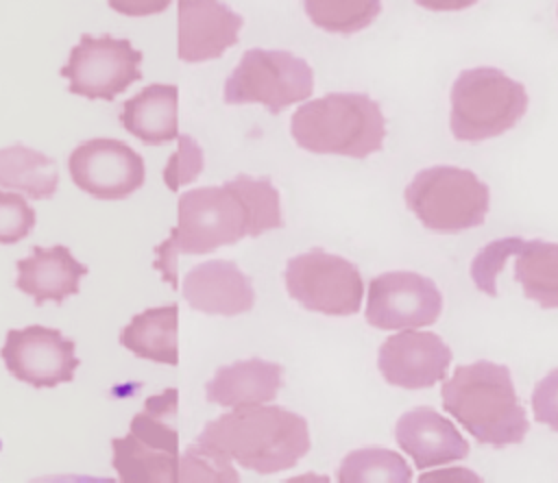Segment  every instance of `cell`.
Segmentation results:
<instances>
[{"label":"cell","instance_id":"obj_1","mask_svg":"<svg viewBox=\"0 0 558 483\" xmlns=\"http://www.w3.org/2000/svg\"><path fill=\"white\" fill-rule=\"evenodd\" d=\"M257 474L294 468L310 450L307 420L277 405L235 407L207 422L196 437Z\"/></svg>","mask_w":558,"mask_h":483},{"label":"cell","instance_id":"obj_2","mask_svg":"<svg viewBox=\"0 0 558 483\" xmlns=\"http://www.w3.org/2000/svg\"><path fill=\"white\" fill-rule=\"evenodd\" d=\"M440 398L445 411L458 420L480 444L495 448L523 442L530 429L510 370L493 361L460 366L442 379Z\"/></svg>","mask_w":558,"mask_h":483},{"label":"cell","instance_id":"obj_3","mask_svg":"<svg viewBox=\"0 0 558 483\" xmlns=\"http://www.w3.org/2000/svg\"><path fill=\"white\" fill-rule=\"evenodd\" d=\"M294 144L314 154L366 159L384 148L386 117L377 100L331 91L301 102L290 117Z\"/></svg>","mask_w":558,"mask_h":483},{"label":"cell","instance_id":"obj_4","mask_svg":"<svg viewBox=\"0 0 558 483\" xmlns=\"http://www.w3.org/2000/svg\"><path fill=\"white\" fill-rule=\"evenodd\" d=\"M246 205L229 183L183 191L177 202V226L155 246V270L177 289V261L181 255H207L220 246L248 237Z\"/></svg>","mask_w":558,"mask_h":483},{"label":"cell","instance_id":"obj_5","mask_svg":"<svg viewBox=\"0 0 558 483\" xmlns=\"http://www.w3.org/2000/svg\"><path fill=\"white\" fill-rule=\"evenodd\" d=\"M527 107L523 83L497 67H469L449 89V131L458 141L480 144L512 131Z\"/></svg>","mask_w":558,"mask_h":483},{"label":"cell","instance_id":"obj_6","mask_svg":"<svg viewBox=\"0 0 558 483\" xmlns=\"http://www.w3.org/2000/svg\"><path fill=\"white\" fill-rule=\"evenodd\" d=\"M405 207L432 233L456 235L486 220L490 191L471 170L432 165L414 174L403 191Z\"/></svg>","mask_w":558,"mask_h":483},{"label":"cell","instance_id":"obj_7","mask_svg":"<svg viewBox=\"0 0 558 483\" xmlns=\"http://www.w3.org/2000/svg\"><path fill=\"white\" fill-rule=\"evenodd\" d=\"M314 94L312 65L288 50H246L222 87L227 104H262L272 115Z\"/></svg>","mask_w":558,"mask_h":483},{"label":"cell","instance_id":"obj_8","mask_svg":"<svg viewBox=\"0 0 558 483\" xmlns=\"http://www.w3.org/2000/svg\"><path fill=\"white\" fill-rule=\"evenodd\" d=\"M283 281L292 300L323 315H353L364 298L360 270L349 259L320 248L292 257L286 263Z\"/></svg>","mask_w":558,"mask_h":483},{"label":"cell","instance_id":"obj_9","mask_svg":"<svg viewBox=\"0 0 558 483\" xmlns=\"http://www.w3.org/2000/svg\"><path fill=\"white\" fill-rule=\"evenodd\" d=\"M61 76L68 81L70 94L111 102L142 78V50L133 48L129 39L111 35H81Z\"/></svg>","mask_w":558,"mask_h":483},{"label":"cell","instance_id":"obj_10","mask_svg":"<svg viewBox=\"0 0 558 483\" xmlns=\"http://www.w3.org/2000/svg\"><path fill=\"white\" fill-rule=\"evenodd\" d=\"M440 313V289L432 278L418 272H384L368 285L364 318L379 331L432 326Z\"/></svg>","mask_w":558,"mask_h":483},{"label":"cell","instance_id":"obj_11","mask_svg":"<svg viewBox=\"0 0 558 483\" xmlns=\"http://www.w3.org/2000/svg\"><path fill=\"white\" fill-rule=\"evenodd\" d=\"M72 183L98 200H122L146 181L144 159L120 139H87L68 157Z\"/></svg>","mask_w":558,"mask_h":483},{"label":"cell","instance_id":"obj_12","mask_svg":"<svg viewBox=\"0 0 558 483\" xmlns=\"http://www.w3.org/2000/svg\"><path fill=\"white\" fill-rule=\"evenodd\" d=\"M74 350L76 344L61 331L31 324L7 331L0 357L17 381L33 387H57L74 379L78 368Z\"/></svg>","mask_w":558,"mask_h":483},{"label":"cell","instance_id":"obj_13","mask_svg":"<svg viewBox=\"0 0 558 483\" xmlns=\"http://www.w3.org/2000/svg\"><path fill=\"white\" fill-rule=\"evenodd\" d=\"M451 363L449 346L429 331L401 329L384 339L377 368L386 383L401 389H427L447 376Z\"/></svg>","mask_w":558,"mask_h":483},{"label":"cell","instance_id":"obj_14","mask_svg":"<svg viewBox=\"0 0 558 483\" xmlns=\"http://www.w3.org/2000/svg\"><path fill=\"white\" fill-rule=\"evenodd\" d=\"M242 26L222 0H177V54L185 63L218 59L238 44Z\"/></svg>","mask_w":558,"mask_h":483},{"label":"cell","instance_id":"obj_15","mask_svg":"<svg viewBox=\"0 0 558 483\" xmlns=\"http://www.w3.org/2000/svg\"><path fill=\"white\" fill-rule=\"evenodd\" d=\"M185 302L207 315H240L253 309L251 278L227 259H209L194 265L181 285Z\"/></svg>","mask_w":558,"mask_h":483},{"label":"cell","instance_id":"obj_16","mask_svg":"<svg viewBox=\"0 0 558 483\" xmlns=\"http://www.w3.org/2000/svg\"><path fill=\"white\" fill-rule=\"evenodd\" d=\"M395 439L399 448L410 455L416 470L464 459L471 450L453 422L432 407L405 411L395 424Z\"/></svg>","mask_w":558,"mask_h":483},{"label":"cell","instance_id":"obj_17","mask_svg":"<svg viewBox=\"0 0 558 483\" xmlns=\"http://www.w3.org/2000/svg\"><path fill=\"white\" fill-rule=\"evenodd\" d=\"M15 287L31 296L35 305H44L48 300L63 302L68 296L78 294L81 278L89 272L87 265L61 244L52 248L35 246L31 257L15 263Z\"/></svg>","mask_w":558,"mask_h":483},{"label":"cell","instance_id":"obj_18","mask_svg":"<svg viewBox=\"0 0 558 483\" xmlns=\"http://www.w3.org/2000/svg\"><path fill=\"white\" fill-rule=\"evenodd\" d=\"M283 385V368L259 357L222 366L205 385L211 405L227 409L272 403Z\"/></svg>","mask_w":558,"mask_h":483},{"label":"cell","instance_id":"obj_19","mask_svg":"<svg viewBox=\"0 0 558 483\" xmlns=\"http://www.w3.org/2000/svg\"><path fill=\"white\" fill-rule=\"evenodd\" d=\"M122 126L148 146L170 144L179 137V87L153 83L122 104Z\"/></svg>","mask_w":558,"mask_h":483},{"label":"cell","instance_id":"obj_20","mask_svg":"<svg viewBox=\"0 0 558 483\" xmlns=\"http://www.w3.org/2000/svg\"><path fill=\"white\" fill-rule=\"evenodd\" d=\"M179 307L161 305L150 307L131 318L120 333V344L140 359L155 363H179Z\"/></svg>","mask_w":558,"mask_h":483},{"label":"cell","instance_id":"obj_21","mask_svg":"<svg viewBox=\"0 0 558 483\" xmlns=\"http://www.w3.org/2000/svg\"><path fill=\"white\" fill-rule=\"evenodd\" d=\"M0 187L46 200L57 194L59 170L44 152L15 144L0 148Z\"/></svg>","mask_w":558,"mask_h":483},{"label":"cell","instance_id":"obj_22","mask_svg":"<svg viewBox=\"0 0 558 483\" xmlns=\"http://www.w3.org/2000/svg\"><path fill=\"white\" fill-rule=\"evenodd\" d=\"M514 257V278L523 296L543 309H558V244L523 239Z\"/></svg>","mask_w":558,"mask_h":483},{"label":"cell","instance_id":"obj_23","mask_svg":"<svg viewBox=\"0 0 558 483\" xmlns=\"http://www.w3.org/2000/svg\"><path fill=\"white\" fill-rule=\"evenodd\" d=\"M111 466L122 483H177L179 455L148 448L131 433L111 439Z\"/></svg>","mask_w":558,"mask_h":483},{"label":"cell","instance_id":"obj_24","mask_svg":"<svg viewBox=\"0 0 558 483\" xmlns=\"http://www.w3.org/2000/svg\"><path fill=\"white\" fill-rule=\"evenodd\" d=\"M177 400L179 392L174 387L148 396L144 400V409L133 416L129 433L148 448L179 455Z\"/></svg>","mask_w":558,"mask_h":483},{"label":"cell","instance_id":"obj_25","mask_svg":"<svg viewBox=\"0 0 558 483\" xmlns=\"http://www.w3.org/2000/svg\"><path fill=\"white\" fill-rule=\"evenodd\" d=\"M336 481L340 483H408L412 481V470L408 461L381 446H366L351 450L336 470Z\"/></svg>","mask_w":558,"mask_h":483},{"label":"cell","instance_id":"obj_26","mask_svg":"<svg viewBox=\"0 0 558 483\" xmlns=\"http://www.w3.org/2000/svg\"><path fill=\"white\" fill-rule=\"evenodd\" d=\"M307 20L331 35L366 30L381 13V0H303Z\"/></svg>","mask_w":558,"mask_h":483},{"label":"cell","instance_id":"obj_27","mask_svg":"<svg viewBox=\"0 0 558 483\" xmlns=\"http://www.w3.org/2000/svg\"><path fill=\"white\" fill-rule=\"evenodd\" d=\"M227 183L238 191V196L246 205V211L251 218L248 237H259L266 231L283 226L279 191L268 178H253V176L240 174Z\"/></svg>","mask_w":558,"mask_h":483},{"label":"cell","instance_id":"obj_28","mask_svg":"<svg viewBox=\"0 0 558 483\" xmlns=\"http://www.w3.org/2000/svg\"><path fill=\"white\" fill-rule=\"evenodd\" d=\"M238 472L233 461L205 446V444H190L183 455H179V472L177 483H196V481H214V483H233L238 481Z\"/></svg>","mask_w":558,"mask_h":483},{"label":"cell","instance_id":"obj_29","mask_svg":"<svg viewBox=\"0 0 558 483\" xmlns=\"http://www.w3.org/2000/svg\"><path fill=\"white\" fill-rule=\"evenodd\" d=\"M523 239L521 237H504V239H495L490 244H486L471 261V281L473 285L490 296L497 298V276L501 274L506 261L510 257L517 255V250L521 248Z\"/></svg>","mask_w":558,"mask_h":483},{"label":"cell","instance_id":"obj_30","mask_svg":"<svg viewBox=\"0 0 558 483\" xmlns=\"http://www.w3.org/2000/svg\"><path fill=\"white\" fill-rule=\"evenodd\" d=\"M177 150L170 154L163 168V183L170 191H179L183 185H190L198 178L205 168V154L198 141L190 135H179Z\"/></svg>","mask_w":558,"mask_h":483},{"label":"cell","instance_id":"obj_31","mask_svg":"<svg viewBox=\"0 0 558 483\" xmlns=\"http://www.w3.org/2000/svg\"><path fill=\"white\" fill-rule=\"evenodd\" d=\"M35 211L17 191L0 189V244H17L35 226Z\"/></svg>","mask_w":558,"mask_h":483},{"label":"cell","instance_id":"obj_32","mask_svg":"<svg viewBox=\"0 0 558 483\" xmlns=\"http://www.w3.org/2000/svg\"><path fill=\"white\" fill-rule=\"evenodd\" d=\"M534 420L558 433V368L549 370L532 392Z\"/></svg>","mask_w":558,"mask_h":483},{"label":"cell","instance_id":"obj_33","mask_svg":"<svg viewBox=\"0 0 558 483\" xmlns=\"http://www.w3.org/2000/svg\"><path fill=\"white\" fill-rule=\"evenodd\" d=\"M172 0H109V7L126 17H146L163 13Z\"/></svg>","mask_w":558,"mask_h":483},{"label":"cell","instance_id":"obj_34","mask_svg":"<svg viewBox=\"0 0 558 483\" xmlns=\"http://www.w3.org/2000/svg\"><path fill=\"white\" fill-rule=\"evenodd\" d=\"M416 7L434 13H458L475 7L480 0H412Z\"/></svg>","mask_w":558,"mask_h":483}]
</instances>
